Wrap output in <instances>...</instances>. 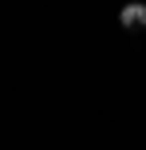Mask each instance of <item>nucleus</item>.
Returning a JSON list of instances; mask_svg holds the SVG:
<instances>
[{
	"instance_id": "1",
	"label": "nucleus",
	"mask_w": 146,
	"mask_h": 150,
	"mask_svg": "<svg viewBox=\"0 0 146 150\" xmlns=\"http://www.w3.org/2000/svg\"><path fill=\"white\" fill-rule=\"evenodd\" d=\"M118 24H123V28H130V32L146 28V4H142V0H126V4L118 8Z\"/></svg>"
}]
</instances>
